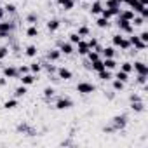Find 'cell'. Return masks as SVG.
I'll use <instances>...</instances> for the list:
<instances>
[{
	"label": "cell",
	"instance_id": "obj_1",
	"mask_svg": "<svg viewBox=\"0 0 148 148\" xmlns=\"http://www.w3.org/2000/svg\"><path fill=\"white\" fill-rule=\"evenodd\" d=\"M112 125L115 131H124L127 127V115H115L112 119Z\"/></svg>",
	"mask_w": 148,
	"mask_h": 148
},
{
	"label": "cell",
	"instance_id": "obj_2",
	"mask_svg": "<svg viewBox=\"0 0 148 148\" xmlns=\"http://www.w3.org/2000/svg\"><path fill=\"white\" fill-rule=\"evenodd\" d=\"M129 44H131V47H134L138 52H139V51H145V49L148 47V44H145L138 35H132V33H131V37H129Z\"/></svg>",
	"mask_w": 148,
	"mask_h": 148
},
{
	"label": "cell",
	"instance_id": "obj_3",
	"mask_svg": "<svg viewBox=\"0 0 148 148\" xmlns=\"http://www.w3.org/2000/svg\"><path fill=\"white\" fill-rule=\"evenodd\" d=\"M77 92H80V94H92V92H96V86L91 84V82H79L77 84Z\"/></svg>",
	"mask_w": 148,
	"mask_h": 148
},
{
	"label": "cell",
	"instance_id": "obj_4",
	"mask_svg": "<svg viewBox=\"0 0 148 148\" xmlns=\"http://www.w3.org/2000/svg\"><path fill=\"white\" fill-rule=\"evenodd\" d=\"M16 131L19 132V134H25V136H37L38 132L30 125V124H26V122H21V124H18V127H16Z\"/></svg>",
	"mask_w": 148,
	"mask_h": 148
},
{
	"label": "cell",
	"instance_id": "obj_5",
	"mask_svg": "<svg viewBox=\"0 0 148 148\" xmlns=\"http://www.w3.org/2000/svg\"><path fill=\"white\" fill-rule=\"evenodd\" d=\"M71 106H73V101H71L70 98H64V96L59 98V99L56 101V105H54L56 110H70Z\"/></svg>",
	"mask_w": 148,
	"mask_h": 148
},
{
	"label": "cell",
	"instance_id": "obj_6",
	"mask_svg": "<svg viewBox=\"0 0 148 148\" xmlns=\"http://www.w3.org/2000/svg\"><path fill=\"white\" fill-rule=\"evenodd\" d=\"M117 26H119L120 32H124V33H127V35L132 33V25H131V21H127V19L119 18V19H117Z\"/></svg>",
	"mask_w": 148,
	"mask_h": 148
},
{
	"label": "cell",
	"instance_id": "obj_7",
	"mask_svg": "<svg viewBox=\"0 0 148 148\" xmlns=\"http://www.w3.org/2000/svg\"><path fill=\"white\" fill-rule=\"evenodd\" d=\"M2 73H4V77L5 79H18L19 77V71H18V68L16 66H4L2 68Z\"/></svg>",
	"mask_w": 148,
	"mask_h": 148
},
{
	"label": "cell",
	"instance_id": "obj_8",
	"mask_svg": "<svg viewBox=\"0 0 148 148\" xmlns=\"http://www.w3.org/2000/svg\"><path fill=\"white\" fill-rule=\"evenodd\" d=\"M132 70L138 73V75H148V64L143 63V61H134Z\"/></svg>",
	"mask_w": 148,
	"mask_h": 148
},
{
	"label": "cell",
	"instance_id": "obj_9",
	"mask_svg": "<svg viewBox=\"0 0 148 148\" xmlns=\"http://www.w3.org/2000/svg\"><path fill=\"white\" fill-rule=\"evenodd\" d=\"M58 45H59V52L64 54V56H70V54L75 52V51H73V44L71 42H58Z\"/></svg>",
	"mask_w": 148,
	"mask_h": 148
},
{
	"label": "cell",
	"instance_id": "obj_10",
	"mask_svg": "<svg viewBox=\"0 0 148 148\" xmlns=\"http://www.w3.org/2000/svg\"><path fill=\"white\" fill-rule=\"evenodd\" d=\"M16 30V25L12 21H0V33H7L11 35Z\"/></svg>",
	"mask_w": 148,
	"mask_h": 148
},
{
	"label": "cell",
	"instance_id": "obj_11",
	"mask_svg": "<svg viewBox=\"0 0 148 148\" xmlns=\"http://www.w3.org/2000/svg\"><path fill=\"white\" fill-rule=\"evenodd\" d=\"M19 77H21V79H19V80H21V84H23V86H26V87L37 82V75H33V73H32V71H28V73H25V75H19Z\"/></svg>",
	"mask_w": 148,
	"mask_h": 148
},
{
	"label": "cell",
	"instance_id": "obj_12",
	"mask_svg": "<svg viewBox=\"0 0 148 148\" xmlns=\"http://www.w3.org/2000/svg\"><path fill=\"white\" fill-rule=\"evenodd\" d=\"M56 73H58V79H59V80H70V79L73 77L71 70H68V68H64V66L58 68V70H56Z\"/></svg>",
	"mask_w": 148,
	"mask_h": 148
},
{
	"label": "cell",
	"instance_id": "obj_13",
	"mask_svg": "<svg viewBox=\"0 0 148 148\" xmlns=\"http://www.w3.org/2000/svg\"><path fill=\"white\" fill-rule=\"evenodd\" d=\"M59 58H61V52H59V49H51V51L45 54V59H47V61H51V63L58 61Z\"/></svg>",
	"mask_w": 148,
	"mask_h": 148
},
{
	"label": "cell",
	"instance_id": "obj_14",
	"mask_svg": "<svg viewBox=\"0 0 148 148\" xmlns=\"http://www.w3.org/2000/svg\"><path fill=\"white\" fill-rule=\"evenodd\" d=\"M98 79L99 80H103V82H106V80H112L113 79V73H112V70H101V71H98Z\"/></svg>",
	"mask_w": 148,
	"mask_h": 148
},
{
	"label": "cell",
	"instance_id": "obj_15",
	"mask_svg": "<svg viewBox=\"0 0 148 148\" xmlns=\"http://www.w3.org/2000/svg\"><path fill=\"white\" fill-rule=\"evenodd\" d=\"M89 11H91V14H92V16H98V14H101V11H103V4L99 2V0H96V2H92V4H91Z\"/></svg>",
	"mask_w": 148,
	"mask_h": 148
},
{
	"label": "cell",
	"instance_id": "obj_16",
	"mask_svg": "<svg viewBox=\"0 0 148 148\" xmlns=\"http://www.w3.org/2000/svg\"><path fill=\"white\" fill-rule=\"evenodd\" d=\"M59 26H61V21L56 19V18H52V19L47 21V30H49V32H58Z\"/></svg>",
	"mask_w": 148,
	"mask_h": 148
},
{
	"label": "cell",
	"instance_id": "obj_17",
	"mask_svg": "<svg viewBox=\"0 0 148 148\" xmlns=\"http://www.w3.org/2000/svg\"><path fill=\"white\" fill-rule=\"evenodd\" d=\"M89 51H91V49H89V45H87V42H86V40H80V42L77 44V52H79L80 56H86Z\"/></svg>",
	"mask_w": 148,
	"mask_h": 148
},
{
	"label": "cell",
	"instance_id": "obj_18",
	"mask_svg": "<svg viewBox=\"0 0 148 148\" xmlns=\"http://www.w3.org/2000/svg\"><path fill=\"white\" fill-rule=\"evenodd\" d=\"M101 70H105V64H103V59L99 58V59H96V61H91V71H101Z\"/></svg>",
	"mask_w": 148,
	"mask_h": 148
},
{
	"label": "cell",
	"instance_id": "obj_19",
	"mask_svg": "<svg viewBox=\"0 0 148 148\" xmlns=\"http://www.w3.org/2000/svg\"><path fill=\"white\" fill-rule=\"evenodd\" d=\"M131 110L134 113H143L145 112V103L143 101H132L131 103Z\"/></svg>",
	"mask_w": 148,
	"mask_h": 148
},
{
	"label": "cell",
	"instance_id": "obj_20",
	"mask_svg": "<svg viewBox=\"0 0 148 148\" xmlns=\"http://www.w3.org/2000/svg\"><path fill=\"white\" fill-rule=\"evenodd\" d=\"M136 16V12L134 11H131V9H125V11H120V14L117 16V18H122V19H127V21H132V18Z\"/></svg>",
	"mask_w": 148,
	"mask_h": 148
},
{
	"label": "cell",
	"instance_id": "obj_21",
	"mask_svg": "<svg viewBox=\"0 0 148 148\" xmlns=\"http://www.w3.org/2000/svg\"><path fill=\"white\" fill-rule=\"evenodd\" d=\"M42 92H44V98H45V101H51V99L54 98V94H56V89H54L52 86H47V87H45Z\"/></svg>",
	"mask_w": 148,
	"mask_h": 148
},
{
	"label": "cell",
	"instance_id": "obj_22",
	"mask_svg": "<svg viewBox=\"0 0 148 148\" xmlns=\"http://www.w3.org/2000/svg\"><path fill=\"white\" fill-rule=\"evenodd\" d=\"M26 37H30V38H37V37H38V28H37V25H30V26L26 28Z\"/></svg>",
	"mask_w": 148,
	"mask_h": 148
},
{
	"label": "cell",
	"instance_id": "obj_23",
	"mask_svg": "<svg viewBox=\"0 0 148 148\" xmlns=\"http://www.w3.org/2000/svg\"><path fill=\"white\" fill-rule=\"evenodd\" d=\"M103 64H105L106 70H115V68H117V61H115V58H105V59H103Z\"/></svg>",
	"mask_w": 148,
	"mask_h": 148
},
{
	"label": "cell",
	"instance_id": "obj_24",
	"mask_svg": "<svg viewBox=\"0 0 148 148\" xmlns=\"http://www.w3.org/2000/svg\"><path fill=\"white\" fill-rule=\"evenodd\" d=\"M26 92H28L26 86H23V84H21L19 87H16V89H14V98H16V99H19V98H23Z\"/></svg>",
	"mask_w": 148,
	"mask_h": 148
},
{
	"label": "cell",
	"instance_id": "obj_25",
	"mask_svg": "<svg viewBox=\"0 0 148 148\" xmlns=\"http://www.w3.org/2000/svg\"><path fill=\"white\" fill-rule=\"evenodd\" d=\"M129 7H131V11H134V12H138V14H139V12L143 11V7H145V5L139 2V0H132V2L129 4Z\"/></svg>",
	"mask_w": 148,
	"mask_h": 148
},
{
	"label": "cell",
	"instance_id": "obj_26",
	"mask_svg": "<svg viewBox=\"0 0 148 148\" xmlns=\"http://www.w3.org/2000/svg\"><path fill=\"white\" fill-rule=\"evenodd\" d=\"M25 54H26L28 58H35V56L38 54V49H37V45H33V44H32V45H28V47L25 49Z\"/></svg>",
	"mask_w": 148,
	"mask_h": 148
},
{
	"label": "cell",
	"instance_id": "obj_27",
	"mask_svg": "<svg viewBox=\"0 0 148 148\" xmlns=\"http://www.w3.org/2000/svg\"><path fill=\"white\" fill-rule=\"evenodd\" d=\"M30 71L33 73V75H38V73L42 71V63H37V61L30 63Z\"/></svg>",
	"mask_w": 148,
	"mask_h": 148
},
{
	"label": "cell",
	"instance_id": "obj_28",
	"mask_svg": "<svg viewBox=\"0 0 148 148\" xmlns=\"http://www.w3.org/2000/svg\"><path fill=\"white\" fill-rule=\"evenodd\" d=\"M96 25H98V28H101V30H105V28H110V19H106V18H99L98 21H96Z\"/></svg>",
	"mask_w": 148,
	"mask_h": 148
},
{
	"label": "cell",
	"instance_id": "obj_29",
	"mask_svg": "<svg viewBox=\"0 0 148 148\" xmlns=\"http://www.w3.org/2000/svg\"><path fill=\"white\" fill-rule=\"evenodd\" d=\"M101 54L105 58H115V47H103L101 49Z\"/></svg>",
	"mask_w": 148,
	"mask_h": 148
},
{
	"label": "cell",
	"instance_id": "obj_30",
	"mask_svg": "<svg viewBox=\"0 0 148 148\" xmlns=\"http://www.w3.org/2000/svg\"><path fill=\"white\" fill-rule=\"evenodd\" d=\"M115 79L125 84V82L129 80V73H125V71H122V70H119V71H117V75H115Z\"/></svg>",
	"mask_w": 148,
	"mask_h": 148
},
{
	"label": "cell",
	"instance_id": "obj_31",
	"mask_svg": "<svg viewBox=\"0 0 148 148\" xmlns=\"http://www.w3.org/2000/svg\"><path fill=\"white\" fill-rule=\"evenodd\" d=\"M18 106V99L14 98V99H7L5 103H4V110H14Z\"/></svg>",
	"mask_w": 148,
	"mask_h": 148
},
{
	"label": "cell",
	"instance_id": "obj_32",
	"mask_svg": "<svg viewBox=\"0 0 148 148\" xmlns=\"http://www.w3.org/2000/svg\"><path fill=\"white\" fill-rule=\"evenodd\" d=\"M122 5V2L120 0H106V4L103 5V7H108V9H115V7H120Z\"/></svg>",
	"mask_w": 148,
	"mask_h": 148
},
{
	"label": "cell",
	"instance_id": "obj_33",
	"mask_svg": "<svg viewBox=\"0 0 148 148\" xmlns=\"http://www.w3.org/2000/svg\"><path fill=\"white\" fill-rule=\"evenodd\" d=\"M26 23H30V25H37V23H38V14H37V12H30V14L26 16Z\"/></svg>",
	"mask_w": 148,
	"mask_h": 148
},
{
	"label": "cell",
	"instance_id": "obj_34",
	"mask_svg": "<svg viewBox=\"0 0 148 148\" xmlns=\"http://www.w3.org/2000/svg\"><path fill=\"white\" fill-rule=\"evenodd\" d=\"M42 68H45V70L51 73V75H52V73H56V70H58V68H56V66H54L51 61H45V63H42Z\"/></svg>",
	"mask_w": 148,
	"mask_h": 148
},
{
	"label": "cell",
	"instance_id": "obj_35",
	"mask_svg": "<svg viewBox=\"0 0 148 148\" xmlns=\"http://www.w3.org/2000/svg\"><path fill=\"white\" fill-rule=\"evenodd\" d=\"M86 56H87V59H89V61H96V59H99V58H101V56H99V52H98V51H94V49H91Z\"/></svg>",
	"mask_w": 148,
	"mask_h": 148
},
{
	"label": "cell",
	"instance_id": "obj_36",
	"mask_svg": "<svg viewBox=\"0 0 148 148\" xmlns=\"http://www.w3.org/2000/svg\"><path fill=\"white\" fill-rule=\"evenodd\" d=\"M145 21H146V19H143L141 16H134L132 21H131V25H132V26H141V25H145Z\"/></svg>",
	"mask_w": 148,
	"mask_h": 148
},
{
	"label": "cell",
	"instance_id": "obj_37",
	"mask_svg": "<svg viewBox=\"0 0 148 148\" xmlns=\"http://www.w3.org/2000/svg\"><path fill=\"white\" fill-rule=\"evenodd\" d=\"M9 47L7 45H2V47H0V61H2V59H5L7 56H9Z\"/></svg>",
	"mask_w": 148,
	"mask_h": 148
},
{
	"label": "cell",
	"instance_id": "obj_38",
	"mask_svg": "<svg viewBox=\"0 0 148 148\" xmlns=\"http://www.w3.org/2000/svg\"><path fill=\"white\" fill-rule=\"evenodd\" d=\"M80 40H82V37H80L77 32H75V33H70V42H71V44H75V45H77Z\"/></svg>",
	"mask_w": 148,
	"mask_h": 148
},
{
	"label": "cell",
	"instance_id": "obj_39",
	"mask_svg": "<svg viewBox=\"0 0 148 148\" xmlns=\"http://www.w3.org/2000/svg\"><path fill=\"white\" fill-rule=\"evenodd\" d=\"M4 11H5V14H16V11H18V7H16L14 4H7V5L4 7Z\"/></svg>",
	"mask_w": 148,
	"mask_h": 148
},
{
	"label": "cell",
	"instance_id": "obj_40",
	"mask_svg": "<svg viewBox=\"0 0 148 148\" xmlns=\"http://www.w3.org/2000/svg\"><path fill=\"white\" fill-rule=\"evenodd\" d=\"M77 33H79L80 37H89V33H91V30H89V28H87V26L84 25V26H80V28L77 30Z\"/></svg>",
	"mask_w": 148,
	"mask_h": 148
},
{
	"label": "cell",
	"instance_id": "obj_41",
	"mask_svg": "<svg viewBox=\"0 0 148 148\" xmlns=\"http://www.w3.org/2000/svg\"><path fill=\"white\" fill-rule=\"evenodd\" d=\"M120 70L125 71V73H131V71H132V63H129V61L122 63V64H120Z\"/></svg>",
	"mask_w": 148,
	"mask_h": 148
},
{
	"label": "cell",
	"instance_id": "obj_42",
	"mask_svg": "<svg viewBox=\"0 0 148 148\" xmlns=\"http://www.w3.org/2000/svg\"><path fill=\"white\" fill-rule=\"evenodd\" d=\"M112 86H113V91H124V86L125 84L120 82V80H117V79H113V84Z\"/></svg>",
	"mask_w": 148,
	"mask_h": 148
},
{
	"label": "cell",
	"instance_id": "obj_43",
	"mask_svg": "<svg viewBox=\"0 0 148 148\" xmlns=\"http://www.w3.org/2000/svg\"><path fill=\"white\" fill-rule=\"evenodd\" d=\"M61 7H63L64 11H71L73 7H75V0H66V2H64Z\"/></svg>",
	"mask_w": 148,
	"mask_h": 148
},
{
	"label": "cell",
	"instance_id": "obj_44",
	"mask_svg": "<svg viewBox=\"0 0 148 148\" xmlns=\"http://www.w3.org/2000/svg\"><path fill=\"white\" fill-rule=\"evenodd\" d=\"M101 16H103V18H106V19H112V18H113V12H112V9H108V7H103V11H101Z\"/></svg>",
	"mask_w": 148,
	"mask_h": 148
},
{
	"label": "cell",
	"instance_id": "obj_45",
	"mask_svg": "<svg viewBox=\"0 0 148 148\" xmlns=\"http://www.w3.org/2000/svg\"><path fill=\"white\" fill-rule=\"evenodd\" d=\"M119 47H120V49H122V51H129V49H131V44H129V38H125V37H124V38H122V42H120V45H119Z\"/></svg>",
	"mask_w": 148,
	"mask_h": 148
},
{
	"label": "cell",
	"instance_id": "obj_46",
	"mask_svg": "<svg viewBox=\"0 0 148 148\" xmlns=\"http://www.w3.org/2000/svg\"><path fill=\"white\" fill-rule=\"evenodd\" d=\"M146 82H148V75H138V77H136V84L146 86Z\"/></svg>",
	"mask_w": 148,
	"mask_h": 148
},
{
	"label": "cell",
	"instance_id": "obj_47",
	"mask_svg": "<svg viewBox=\"0 0 148 148\" xmlns=\"http://www.w3.org/2000/svg\"><path fill=\"white\" fill-rule=\"evenodd\" d=\"M122 38H124V37H122L120 33L113 35V37H112V42H113V45H115V47H119V45H120V42H122Z\"/></svg>",
	"mask_w": 148,
	"mask_h": 148
},
{
	"label": "cell",
	"instance_id": "obj_48",
	"mask_svg": "<svg viewBox=\"0 0 148 148\" xmlns=\"http://www.w3.org/2000/svg\"><path fill=\"white\" fill-rule=\"evenodd\" d=\"M98 44H99V42H98V38H94V37L87 40V45H89V49H94V47H96Z\"/></svg>",
	"mask_w": 148,
	"mask_h": 148
},
{
	"label": "cell",
	"instance_id": "obj_49",
	"mask_svg": "<svg viewBox=\"0 0 148 148\" xmlns=\"http://www.w3.org/2000/svg\"><path fill=\"white\" fill-rule=\"evenodd\" d=\"M129 101H131V103H132V101H143V98H141L139 94L132 92V94H129Z\"/></svg>",
	"mask_w": 148,
	"mask_h": 148
},
{
	"label": "cell",
	"instance_id": "obj_50",
	"mask_svg": "<svg viewBox=\"0 0 148 148\" xmlns=\"http://www.w3.org/2000/svg\"><path fill=\"white\" fill-rule=\"evenodd\" d=\"M103 132H105V134H112V132H117V131H115L113 125L110 124V125H105V127H103Z\"/></svg>",
	"mask_w": 148,
	"mask_h": 148
},
{
	"label": "cell",
	"instance_id": "obj_51",
	"mask_svg": "<svg viewBox=\"0 0 148 148\" xmlns=\"http://www.w3.org/2000/svg\"><path fill=\"white\" fill-rule=\"evenodd\" d=\"M138 37H139V38H141V40H143L145 44H148V32H141V33H139Z\"/></svg>",
	"mask_w": 148,
	"mask_h": 148
},
{
	"label": "cell",
	"instance_id": "obj_52",
	"mask_svg": "<svg viewBox=\"0 0 148 148\" xmlns=\"http://www.w3.org/2000/svg\"><path fill=\"white\" fill-rule=\"evenodd\" d=\"M18 71H19V75H25V73H28V71H30V66H19V68H18Z\"/></svg>",
	"mask_w": 148,
	"mask_h": 148
},
{
	"label": "cell",
	"instance_id": "obj_53",
	"mask_svg": "<svg viewBox=\"0 0 148 148\" xmlns=\"http://www.w3.org/2000/svg\"><path fill=\"white\" fill-rule=\"evenodd\" d=\"M7 86V79L5 77H0V87H5Z\"/></svg>",
	"mask_w": 148,
	"mask_h": 148
},
{
	"label": "cell",
	"instance_id": "obj_54",
	"mask_svg": "<svg viewBox=\"0 0 148 148\" xmlns=\"http://www.w3.org/2000/svg\"><path fill=\"white\" fill-rule=\"evenodd\" d=\"M70 145H73V141H71V139H66V141H61V146H70Z\"/></svg>",
	"mask_w": 148,
	"mask_h": 148
},
{
	"label": "cell",
	"instance_id": "obj_55",
	"mask_svg": "<svg viewBox=\"0 0 148 148\" xmlns=\"http://www.w3.org/2000/svg\"><path fill=\"white\" fill-rule=\"evenodd\" d=\"M106 98H108V99H113V98H115V91H110V92H106Z\"/></svg>",
	"mask_w": 148,
	"mask_h": 148
},
{
	"label": "cell",
	"instance_id": "obj_56",
	"mask_svg": "<svg viewBox=\"0 0 148 148\" xmlns=\"http://www.w3.org/2000/svg\"><path fill=\"white\" fill-rule=\"evenodd\" d=\"M5 18V11H4V7H0V21H2Z\"/></svg>",
	"mask_w": 148,
	"mask_h": 148
},
{
	"label": "cell",
	"instance_id": "obj_57",
	"mask_svg": "<svg viewBox=\"0 0 148 148\" xmlns=\"http://www.w3.org/2000/svg\"><path fill=\"white\" fill-rule=\"evenodd\" d=\"M11 35H7V33H0V38H9Z\"/></svg>",
	"mask_w": 148,
	"mask_h": 148
},
{
	"label": "cell",
	"instance_id": "obj_58",
	"mask_svg": "<svg viewBox=\"0 0 148 148\" xmlns=\"http://www.w3.org/2000/svg\"><path fill=\"white\" fill-rule=\"evenodd\" d=\"M120 2H122V4H125V5H129V4L132 2V0H120Z\"/></svg>",
	"mask_w": 148,
	"mask_h": 148
},
{
	"label": "cell",
	"instance_id": "obj_59",
	"mask_svg": "<svg viewBox=\"0 0 148 148\" xmlns=\"http://www.w3.org/2000/svg\"><path fill=\"white\" fill-rule=\"evenodd\" d=\"M139 2H141V4H143L145 7H148V0H139Z\"/></svg>",
	"mask_w": 148,
	"mask_h": 148
},
{
	"label": "cell",
	"instance_id": "obj_60",
	"mask_svg": "<svg viewBox=\"0 0 148 148\" xmlns=\"http://www.w3.org/2000/svg\"><path fill=\"white\" fill-rule=\"evenodd\" d=\"M56 2H58V4H59V5H63V4H64V2H66V0H56Z\"/></svg>",
	"mask_w": 148,
	"mask_h": 148
},
{
	"label": "cell",
	"instance_id": "obj_61",
	"mask_svg": "<svg viewBox=\"0 0 148 148\" xmlns=\"http://www.w3.org/2000/svg\"><path fill=\"white\" fill-rule=\"evenodd\" d=\"M75 2H82V0H75Z\"/></svg>",
	"mask_w": 148,
	"mask_h": 148
},
{
	"label": "cell",
	"instance_id": "obj_62",
	"mask_svg": "<svg viewBox=\"0 0 148 148\" xmlns=\"http://www.w3.org/2000/svg\"><path fill=\"white\" fill-rule=\"evenodd\" d=\"M0 7H2V4H0Z\"/></svg>",
	"mask_w": 148,
	"mask_h": 148
},
{
	"label": "cell",
	"instance_id": "obj_63",
	"mask_svg": "<svg viewBox=\"0 0 148 148\" xmlns=\"http://www.w3.org/2000/svg\"><path fill=\"white\" fill-rule=\"evenodd\" d=\"M25 2H26V0H25Z\"/></svg>",
	"mask_w": 148,
	"mask_h": 148
}]
</instances>
